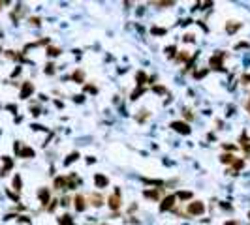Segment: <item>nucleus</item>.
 <instances>
[{"label": "nucleus", "mask_w": 250, "mask_h": 225, "mask_svg": "<svg viewBox=\"0 0 250 225\" xmlns=\"http://www.w3.org/2000/svg\"><path fill=\"white\" fill-rule=\"evenodd\" d=\"M94 182H96V186H98V188H105L107 186V178L104 175H96L94 176Z\"/></svg>", "instance_id": "f8f14e48"}, {"label": "nucleus", "mask_w": 250, "mask_h": 225, "mask_svg": "<svg viewBox=\"0 0 250 225\" xmlns=\"http://www.w3.org/2000/svg\"><path fill=\"white\" fill-rule=\"evenodd\" d=\"M30 23H32V24H40V19H36V17H32V19H30Z\"/></svg>", "instance_id": "72a5a7b5"}, {"label": "nucleus", "mask_w": 250, "mask_h": 225, "mask_svg": "<svg viewBox=\"0 0 250 225\" xmlns=\"http://www.w3.org/2000/svg\"><path fill=\"white\" fill-rule=\"evenodd\" d=\"M47 54H49V56H58V54H60V49H58V47H49V49H47Z\"/></svg>", "instance_id": "a211bd4d"}, {"label": "nucleus", "mask_w": 250, "mask_h": 225, "mask_svg": "<svg viewBox=\"0 0 250 225\" xmlns=\"http://www.w3.org/2000/svg\"><path fill=\"white\" fill-rule=\"evenodd\" d=\"M64 188H66V178L58 176L57 180H55V190H64Z\"/></svg>", "instance_id": "4468645a"}, {"label": "nucleus", "mask_w": 250, "mask_h": 225, "mask_svg": "<svg viewBox=\"0 0 250 225\" xmlns=\"http://www.w3.org/2000/svg\"><path fill=\"white\" fill-rule=\"evenodd\" d=\"M34 92V86L30 85V83H24L23 85V88H21V98H28L30 94Z\"/></svg>", "instance_id": "6e6552de"}, {"label": "nucleus", "mask_w": 250, "mask_h": 225, "mask_svg": "<svg viewBox=\"0 0 250 225\" xmlns=\"http://www.w3.org/2000/svg\"><path fill=\"white\" fill-rule=\"evenodd\" d=\"M184 42H194V36L192 34H186L184 36Z\"/></svg>", "instance_id": "473e14b6"}, {"label": "nucleus", "mask_w": 250, "mask_h": 225, "mask_svg": "<svg viewBox=\"0 0 250 225\" xmlns=\"http://www.w3.org/2000/svg\"><path fill=\"white\" fill-rule=\"evenodd\" d=\"M135 81H137V85H139V86H143V85L147 83V81H149V77H147V73H145V71H137Z\"/></svg>", "instance_id": "9d476101"}, {"label": "nucleus", "mask_w": 250, "mask_h": 225, "mask_svg": "<svg viewBox=\"0 0 250 225\" xmlns=\"http://www.w3.org/2000/svg\"><path fill=\"white\" fill-rule=\"evenodd\" d=\"M77 158H79V154H77V152H73L71 156H68V160H66V165H70V163H71V161H75Z\"/></svg>", "instance_id": "5701e85b"}, {"label": "nucleus", "mask_w": 250, "mask_h": 225, "mask_svg": "<svg viewBox=\"0 0 250 225\" xmlns=\"http://www.w3.org/2000/svg\"><path fill=\"white\" fill-rule=\"evenodd\" d=\"M209 68H213V70H224V54L222 53L213 54L211 60H209Z\"/></svg>", "instance_id": "f03ea898"}, {"label": "nucleus", "mask_w": 250, "mask_h": 225, "mask_svg": "<svg viewBox=\"0 0 250 225\" xmlns=\"http://www.w3.org/2000/svg\"><path fill=\"white\" fill-rule=\"evenodd\" d=\"M171 128L175 131H179V133H182V135L190 133V126H188L186 122H171Z\"/></svg>", "instance_id": "20e7f679"}, {"label": "nucleus", "mask_w": 250, "mask_h": 225, "mask_svg": "<svg viewBox=\"0 0 250 225\" xmlns=\"http://www.w3.org/2000/svg\"><path fill=\"white\" fill-rule=\"evenodd\" d=\"M188 214L190 216H201L203 212H205V204H203L201 201H194V203H190L188 204Z\"/></svg>", "instance_id": "f257e3e1"}, {"label": "nucleus", "mask_w": 250, "mask_h": 225, "mask_svg": "<svg viewBox=\"0 0 250 225\" xmlns=\"http://www.w3.org/2000/svg\"><path fill=\"white\" fill-rule=\"evenodd\" d=\"M15 150L19 152V156H21V158H32L34 156V150H32V148H28V146L21 148V145H15Z\"/></svg>", "instance_id": "423d86ee"}, {"label": "nucleus", "mask_w": 250, "mask_h": 225, "mask_svg": "<svg viewBox=\"0 0 250 225\" xmlns=\"http://www.w3.org/2000/svg\"><path fill=\"white\" fill-rule=\"evenodd\" d=\"M241 28V23H235V21H229L226 24V30H228V34H233V32H237V30Z\"/></svg>", "instance_id": "1a4fd4ad"}, {"label": "nucleus", "mask_w": 250, "mask_h": 225, "mask_svg": "<svg viewBox=\"0 0 250 225\" xmlns=\"http://www.w3.org/2000/svg\"><path fill=\"white\" fill-rule=\"evenodd\" d=\"M109 206L113 208V210H119L120 208V191L115 190V193L109 197Z\"/></svg>", "instance_id": "39448f33"}, {"label": "nucleus", "mask_w": 250, "mask_h": 225, "mask_svg": "<svg viewBox=\"0 0 250 225\" xmlns=\"http://www.w3.org/2000/svg\"><path fill=\"white\" fill-rule=\"evenodd\" d=\"M13 190L15 191H21V176H19V175L13 178Z\"/></svg>", "instance_id": "dca6fc26"}, {"label": "nucleus", "mask_w": 250, "mask_h": 225, "mask_svg": "<svg viewBox=\"0 0 250 225\" xmlns=\"http://www.w3.org/2000/svg\"><path fill=\"white\" fill-rule=\"evenodd\" d=\"M241 81H243V83H244V85H248V83H250V73H246V75H243V79H241Z\"/></svg>", "instance_id": "7c9ffc66"}, {"label": "nucleus", "mask_w": 250, "mask_h": 225, "mask_svg": "<svg viewBox=\"0 0 250 225\" xmlns=\"http://www.w3.org/2000/svg\"><path fill=\"white\" fill-rule=\"evenodd\" d=\"M13 167V161L9 160V158H4V167H2V171H0V175H8V171Z\"/></svg>", "instance_id": "9b49d317"}, {"label": "nucleus", "mask_w": 250, "mask_h": 225, "mask_svg": "<svg viewBox=\"0 0 250 225\" xmlns=\"http://www.w3.org/2000/svg\"><path fill=\"white\" fill-rule=\"evenodd\" d=\"M177 197H179V199H190V197H192V193H190V191H181Z\"/></svg>", "instance_id": "393cba45"}, {"label": "nucleus", "mask_w": 250, "mask_h": 225, "mask_svg": "<svg viewBox=\"0 0 250 225\" xmlns=\"http://www.w3.org/2000/svg\"><path fill=\"white\" fill-rule=\"evenodd\" d=\"M90 201H92V204H94V206H102V204H104V203H102V197H98L96 193L92 195V199H90Z\"/></svg>", "instance_id": "6ab92c4d"}, {"label": "nucleus", "mask_w": 250, "mask_h": 225, "mask_svg": "<svg viewBox=\"0 0 250 225\" xmlns=\"http://www.w3.org/2000/svg\"><path fill=\"white\" fill-rule=\"evenodd\" d=\"M38 197L42 199L43 204H47V203H49V190H45V188H43V190H40V191H38Z\"/></svg>", "instance_id": "ddd939ff"}, {"label": "nucleus", "mask_w": 250, "mask_h": 225, "mask_svg": "<svg viewBox=\"0 0 250 225\" xmlns=\"http://www.w3.org/2000/svg\"><path fill=\"white\" fill-rule=\"evenodd\" d=\"M141 94H143V86H139L137 90L132 92V96H130V98H132V100H137V96H141Z\"/></svg>", "instance_id": "412c9836"}, {"label": "nucleus", "mask_w": 250, "mask_h": 225, "mask_svg": "<svg viewBox=\"0 0 250 225\" xmlns=\"http://www.w3.org/2000/svg\"><path fill=\"white\" fill-rule=\"evenodd\" d=\"M246 111L250 113V98H248V101H246Z\"/></svg>", "instance_id": "c9c22d12"}, {"label": "nucleus", "mask_w": 250, "mask_h": 225, "mask_svg": "<svg viewBox=\"0 0 250 225\" xmlns=\"http://www.w3.org/2000/svg\"><path fill=\"white\" fill-rule=\"evenodd\" d=\"M2 6H4V2H0V8H2Z\"/></svg>", "instance_id": "e433bc0d"}, {"label": "nucleus", "mask_w": 250, "mask_h": 225, "mask_svg": "<svg viewBox=\"0 0 250 225\" xmlns=\"http://www.w3.org/2000/svg\"><path fill=\"white\" fill-rule=\"evenodd\" d=\"M45 73H47V75H53V73H55V66H53V64H47V66H45Z\"/></svg>", "instance_id": "b1692460"}, {"label": "nucleus", "mask_w": 250, "mask_h": 225, "mask_svg": "<svg viewBox=\"0 0 250 225\" xmlns=\"http://www.w3.org/2000/svg\"><path fill=\"white\" fill-rule=\"evenodd\" d=\"M86 208V199L83 195H75V210L77 212H83Z\"/></svg>", "instance_id": "0eeeda50"}, {"label": "nucleus", "mask_w": 250, "mask_h": 225, "mask_svg": "<svg viewBox=\"0 0 250 225\" xmlns=\"http://www.w3.org/2000/svg\"><path fill=\"white\" fill-rule=\"evenodd\" d=\"M60 225H71V218L68 216V214H64V216L60 218Z\"/></svg>", "instance_id": "aec40b11"}, {"label": "nucleus", "mask_w": 250, "mask_h": 225, "mask_svg": "<svg viewBox=\"0 0 250 225\" xmlns=\"http://www.w3.org/2000/svg\"><path fill=\"white\" fill-rule=\"evenodd\" d=\"M224 225H237V221H233V219H231V221H226Z\"/></svg>", "instance_id": "f704fd0d"}, {"label": "nucleus", "mask_w": 250, "mask_h": 225, "mask_svg": "<svg viewBox=\"0 0 250 225\" xmlns=\"http://www.w3.org/2000/svg\"><path fill=\"white\" fill-rule=\"evenodd\" d=\"M173 51H175V53H177V49H175V45H169V47H166V53H167V54H169V56L173 54Z\"/></svg>", "instance_id": "cd10ccee"}, {"label": "nucleus", "mask_w": 250, "mask_h": 225, "mask_svg": "<svg viewBox=\"0 0 250 225\" xmlns=\"http://www.w3.org/2000/svg\"><path fill=\"white\" fill-rule=\"evenodd\" d=\"M151 32L154 34V36H164V34H166V30H164V28H158V27H154V28L151 30Z\"/></svg>", "instance_id": "4be33fe9"}, {"label": "nucleus", "mask_w": 250, "mask_h": 225, "mask_svg": "<svg viewBox=\"0 0 250 225\" xmlns=\"http://www.w3.org/2000/svg\"><path fill=\"white\" fill-rule=\"evenodd\" d=\"M175 203H177V197L175 195H167L164 201H162L160 204V212H166V210H169V208L175 206Z\"/></svg>", "instance_id": "7ed1b4c3"}, {"label": "nucleus", "mask_w": 250, "mask_h": 225, "mask_svg": "<svg viewBox=\"0 0 250 225\" xmlns=\"http://www.w3.org/2000/svg\"><path fill=\"white\" fill-rule=\"evenodd\" d=\"M73 79H75V81H83V73H81V71H75V73H73Z\"/></svg>", "instance_id": "c756f323"}, {"label": "nucleus", "mask_w": 250, "mask_h": 225, "mask_svg": "<svg viewBox=\"0 0 250 225\" xmlns=\"http://www.w3.org/2000/svg\"><path fill=\"white\" fill-rule=\"evenodd\" d=\"M243 165H244V163H243L241 160H239V161H233V169H235V171H239V169H243Z\"/></svg>", "instance_id": "bb28decb"}, {"label": "nucleus", "mask_w": 250, "mask_h": 225, "mask_svg": "<svg viewBox=\"0 0 250 225\" xmlns=\"http://www.w3.org/2000/svg\"><path fill=\"white\" fill-rule=\"evenodd\" d=\"M154 6H158V8H167V6H175V2H173V0H167V2H154Z\"/></svg>", "instance_id": "f3484780"}, {"label": "nucleus", "mask_w": 250, "mask_h": 225, "mask_svg": "<svg viewBox=\"0 0 250 225\" xmlns=\"http://www.w3.org/2000/svg\"><path fill=\"white\" fill-rule=\"evenodd\" d=\"M220 161L222 163H233V161H235V156H233V154H222Z\"/></svg>", "instance_id": "2eb2a0df"}, {"label": "nucleus", "mask_w": 250, "mask_h": 225, "mask_svg": "<svg viewBox=\"0 0 250 225\" xmlns=\"http://www.w3.org/2000/svg\"><path fill=\"white\" fill-rule=\"evenodd\" d=\"M248 218H250V212H248Z\"/></svg>", "instance_id": "4c0bfd02"}, {"label": "nucleus", "mask_w": 250, "mask_h": 225, "mask_svg": "<svg viewBox=\"0 0 250 225\" xmlns=\"http://www.w3.org/2000/svg\"><path fill=\"white\" fill-rule=\"evenodd\" d=\"M145 197H149V199H158V191H145Z\"/></svg>", "instance_id": "a878e982"}, {"label": "nucleus", "mask_w": 250, "mask_h": 225, "mask_svg": "<svg viewBox=\"0 0 250 225\" xmlns=\"http://www.w3.org/2000/svg\"><path fill=\"white\" fill-rule=\"evenodd\" d=\"M154 92L156 94H166V88L164 86H154Z\"/></svg>", "instance_id": "c85d7f7f"}, {"label": "nucleus", "mask_w": 250, "mask_h": 225, "mask_svg": "<svg viewBox=\"0 0 250 225\" xmlns=\"http://www.w3.org/2000/svg\"><path fill=\"white\" fill-rule=\"evenodd\" d=\"M205 73H207V70H201V71H197V73H196V77L200 79V77H203V75H205Z\"/></svg>", "instance_id": "2f4dec72"}]
</instances>
